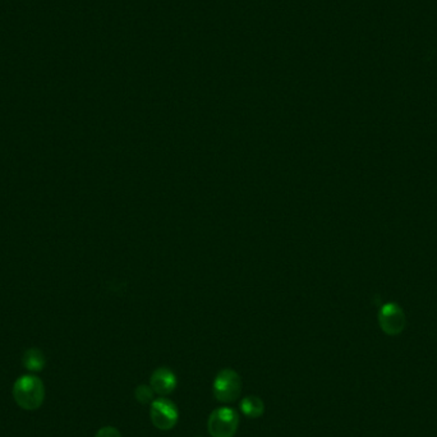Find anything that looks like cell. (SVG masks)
I'll return each instance as SVG.
<instances>
[{"label":"cell","mask_w":437,"mask_h":437,"mask_svg":"<svg viewBox=\"0 0 437 437\" xmlns=\"http://www.w3.org/2000/svg\"><path fill=\"white\" fill-rule=\"evenodd\" d=\"M178 385L174 372L168 367L155 369L150 378V386L160 397L170 395Z\"/></svg>","instance_id":"6"},{"label":"cell","mask_w":437,"mask_h":437,"mask_svg":"<svg viewBox=\"0 0 437 437\" xmlns=\"http://www.w3.org/2000/svg\"><path fill=\"white\" fill-rule=\"evenodd\" d=\"M239 410L246 417L253 418V419L263 417L265 413V403L263 399L250 395L239 401Z\"/></svg>","instance_id":"7"},{"label":"cell","mask_w":437,"mask_h":437,"mask_svg":"<svg viewBox=\"0 0 437 437\" xmlns=\"http://www.w3.org/2000/svg\"><path fill=\"white\" fill-rule=\"evenodd\" d=\"M13 398L25 410L39 409L45 400V385L35 375H23L13 385Z\"/></svg>","instance_id":"1"},{"label":"cell","mask_w":437,"mask_h":437,"mask_svg":"<svg viewBox=\"0 0 437 437\" xmlns=\"http://www.w3.org/2000/svg\"><path fill=\"white\" fill-rule=\"evenodd\" d=\"M213 393L217 401L230 404L237 401L242 394V379L232 369H224L216 375L213 384Z\"/></svg>","instance_id":"2"},{"label":"cell","mask_w":437,"mask_h":437,"mask_svg":"<svg viewBox=\"0 0 437 437\" xmlns=\"http://www.w3.org/2000/svg\"><path fill=\"white\" fill-rule=\"evenodd\" d=\"M135 398L141 404H151L155 400V391L150 385H140L135 390Z\"/></svg>","instance_id":"9"},{"label":"cell","mask_w":437,"mask_h":437,"mask_svg":"<svg viewBox=\"0 0 437 437\" xmlns=\"http://www.w3.org/2000/svg\"><path fill=\"white\" fill-rule=\"evenodd\" d=\"M95 437H122V434L119 432V429L113 426H105L101 427L96 432Z\"/></svg>","instance_id":"10"},{"label":"cell","mask_w":437,"mask_h":437,"mask_svg":"<svg viewBox=\"0 0 437 437\" xmlns=\"http://www.w3.org/2000/svg\"><path fill=\"white\" fill-rule=\"evenodd\" d=\"M22 362H23L25 369H29L31 372H40L44 369L45 365H47L44 353L38 348H31V349L26 350L23 354Z\"/></svg>","instance_id":"8"},{"label":"cell","mask_w":437,"mask_h":437,"mask_svg":"<svg viewBox=\"0 0 437 437\" xmlns=\"http://www.w3.org/2000/svg\"><path fill=\"white\" fill-rule=\"evenodd\" d=\"M150 418L157 429L170 431L179 421V409L173 400L161 397L151 403Z\"/></svg>","instance_id":"4"},{"label":"cell","mask_w":437,"mask_h":437,"mask_svg":"<svg viewBox=\"0 0 437 437\" xmlns=\"http://www.w3.org/2000/svg\"><path fill=\"white\" fill-rule=\"evenodd\" d=\"M238 427L239 414L229 407L214 409L207 419V431L211 437H234Z\"/></svg>","instance_id":"3"},{"label":"cell","mask_w":437,"mask_h":437,"mask_svg":"<svg viewBox=\"0 0 437 437\" xmlns=\"http://www.w3.org/2000/svg\"><path fill=\"white\" fill-rule=\"evenodd\" d=\"M381 330L390 336L401 334L407 326V317L403 308L397 303H388L381 307L379 312Z\"/></svg>","instance_id":"5"}]
</instances>
